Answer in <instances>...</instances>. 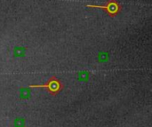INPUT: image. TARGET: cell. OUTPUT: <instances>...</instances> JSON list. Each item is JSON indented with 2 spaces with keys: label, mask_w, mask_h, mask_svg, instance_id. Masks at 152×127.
Returning a JSON list of instances; mask_svg holds the SVG:
<instances>
[{
  "label": "cell",
  "mask_w": 152,
  "mask_h": 127,
  "mask_svg": "<svg viewBox=\"0 0 152 127\" xmlns=\"http://www.w3.org/2000/svg\"><path fill=\"white\" fill-rule=\"evenodd\" d=\"M88 8H97V9H102L106 12V14L113 18L117 16L122 10V5L119 4L117 0H108L107 3L102 5H86Z\"/></svg>",
  "instance_id": "cell-2"
},
{
  "label": "cell",
  "mask_w": 152,
  "mask_h": 127,
  "mask_svg": "<svg viewBox=\"0 0 152 127\" xmlns=\"http://www.w3.org/2000/svg\"><path fill=\"white\" fill-rule=\"evenodd\" d=\"M20 97L22 100H27L30 97V92L29 91L28 88L21 87V94H20Z\"/></svg>",
  "instance_id": "cell-3"
},
{
  "label": "cell",
  "mask_w": 152,
  "mask_h": 127,
  "mask_svg": "<svg viewBox=\"0 0 152 127\" xmlns=\"http://www.w3.org/2000/svg\"><path fill=\"white\" fill-rule=\"evenodd\" d=\"M89 77V74L86 71H83V72H80L78 74V78L81 81H86Z\"/></svg>",
  "instance_id": "cell-6"
},
{
  "label": "cell",
  "mask_w": 152,
  "mask_h": 127,
  "mask_svg": "<svg viewBox=\"0 0 152 127\" xmlns=\"http://www.w3.org/2000/svg\"><path fill=\"white\" fill-rule=\"evenodd\" d=\"M26 49L27 48H23V47H16L14 49V56L24 57L25 52H26Z\"/></svg>",
  "instance_id": "cell-4"
},
{
  "label": "cell",
  "mask_w": 152,
  "mask_h": 127,
  "mask_svg": "<svg viewBox=\"0 0 152 127\" xmlns=\"http://www.w3.org/2000/svg\"><path fill=\"white\" fill-rule=\"evenodd\" d=\"M14 127H25L26 126V120L22 117H17L14 120Z\"/></svg>",
  "instance_id": "cell-5"
},
{
  "label": "cell",
  "mask_w": 152,
  "mask_h": 127,
  "mask_svg": "<svg viewBox=\"0 0 152 127\" xmlns=\"http://www.w3.org/2000/svg\"><path fill=\"white\" fill-rule=\"evenodd\" d=\"M29 88H45L50 94L54 96L63 90L64 86L55 76H53L49 78L47 83L44 84H29Z\"/></svg>",
  "instance_id": "cell-1"
}]
</instances>
